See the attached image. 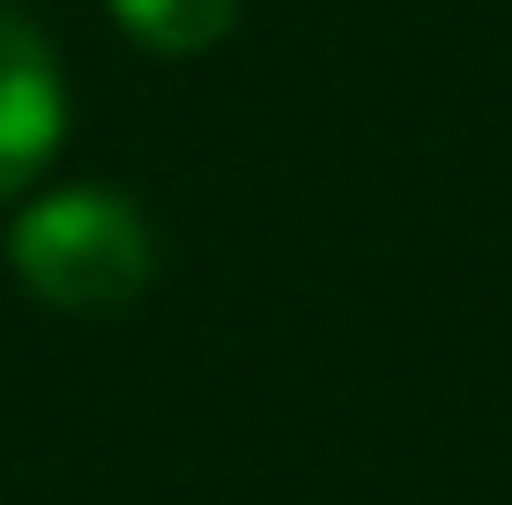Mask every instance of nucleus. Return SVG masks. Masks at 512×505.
I'll return each mask as SVG.
<instances>
[{
  "instance_id": "obj_2",
  "label": "nucleus",
  "mask_w": 512,
  "mask_h": 505,
  "mask_svg": "<svg viewBox=\"0 0 512 505\" xmlns=\"http://www.w3.org/2000/svg\"><path fill=\"white\" fill-rule=\"evenodd\" d=\"M67 134V82L60 60L23 15L0 8V201L23 194L30 179L52 164Z\"/></svg>"
},
{
  "instance_id": "obj_3",
  "label": "nucleus",
  "mask_w": 512,
  "mask_h": 505,
  "mask_svg": "<svg viewBox=\"0 0 512 505\" xmlns=\"http://www.w3.org/2000/svg\"><path fill=\"white\" fill-rule=\"evenodd\" d=\"M119 30L141 52H164V60H193V52L223 45L238 23V0H112Z\"/></svg>"
},
{
  "instance_id": "obj_1",
  "label": "nucleus",
  "mask_w": 512,
  "mask_h": 505,
  "mask_svg": "<svg viewBox=\"0 0 512 505\" xmlns=\"http://www.w3.org/2000/svg\"><path fill=\"white\" fill-rule=\"evenodd\" d=\"M8 268L52 312H119L149 290L156 238L112 186H60L30 201L8 231Z\"/></svg>"
}]
</instances>
